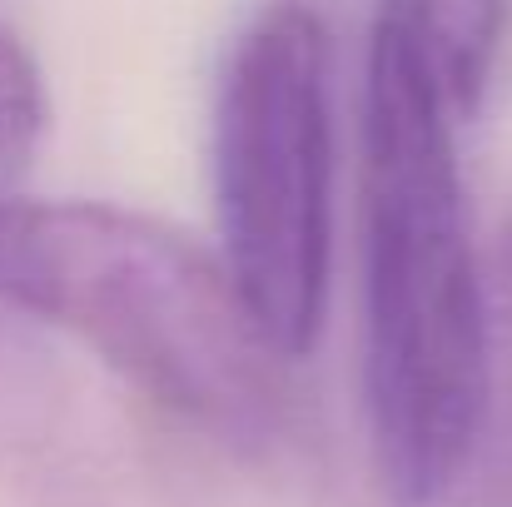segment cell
<instances>
[{
    "instance_id": "obj_1",
    "label": "cell",
    "mask_w": 512,
    "mask_h": 507,
    "mask_svg": "<svg viewBox=\"0 0 512 507\" xmlns=\"http://www.w3.org/2000/svg\"><path fill=\"white\" fill-rule=\"evenodd\" d=\"M448 110L403 10L373 5L358 145L363 393L383 488L438 507L488 438V289Z\"/></svg>"
},
{
    "instance_id": "obj_2",
    "label": "cell",
    "mask_w": 512,
    "mask_h": 507,
    "mask_svg": "<svg viewBox=\"0 0 512 507\" xmlns=\"http://www.w3.org/2000/svg\"><path fill=\"white\" fill-rule=\"evenodd\" d=\"M0 309L80 338L184 423L244 438L279 413L289 363L219 254L140 209L0 194Z\"/></svg>"
},
{
    "instance_id": "obj_3",
    "label": "cell",
    "mask_w": 512,
    "mask_h": 507,
    "mask_svg": "<svg viewBox=\"0 0 512 507\" xmlns=\"http://www.w3.org/2000/svg\"><path fill=\"white\" fill-rule=\"evenodd\" d=\"M214 204L239 304L299 363L324 329L334 264V30L314 0H269L224 60Z\"/></svg>"
},
{
    "instance_id": "obj_4",
    "label": "cell",
    "mask_w": 512,
    "mask_h": 507,
    "mask_svg": "<svg viewBox=\"0 0 512 507\" xmlns=\"http://www.w3.org/2000/svg\"><path fill=\"white\" fill-rule=\"evenodd\" d=\"M458 120L478 115L503 35H508V0H393Z\"/></svg>"
},
{
    "instance_id": "obj_5",
    "label": "cell",
    "mask_w": 512,
    "mask_h": 507,
    "mask_svg": "<svg viewBox=\"0 0 512 507\" xmlns=\"http://www.w3.org/2000/svg\"><path fill=\"white\" fill-rule=\"evenodd\" d=\"M50 125V100L35 55L15 30L0 25V194L20 184Z\"/></svg>"
},
{
    "instance_id": "obj_6",
    "label": "cell",
    "mask_w": 512,
    "mask_h": 507,
    "mask_svg": "<svg viewBox=\"0 0 512 507\" xmlns=\"http://www.w3.org/2000/svg\"><path fill=\"white\" fill-rule=\"evenodd\" d=\"M488 289V443L512 448V219L483 269Z\"/></svg>"
}]
</instances>
